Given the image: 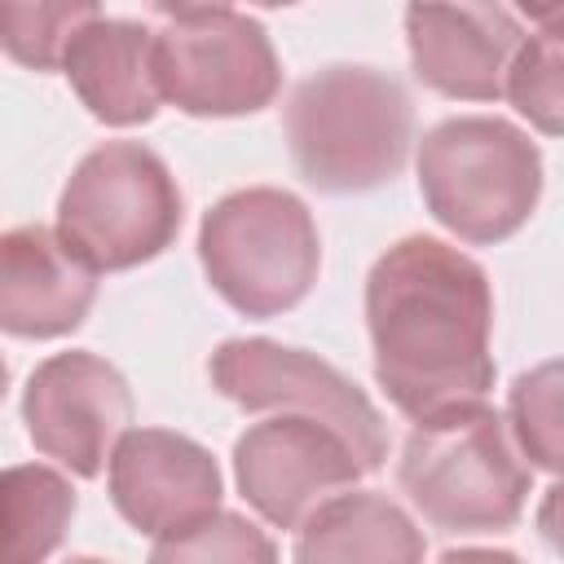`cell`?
<instances>
[{
    "instance_id": "cell-4",
    "label": "cell",
    "mask_w": 564,
    "mask_h": 564,
    "mask_svg": "<svg viewBox=\"0 0 564 564\" xmlns=\"http://www.w3.org/2000/svg\"><path fill=\"white\" fill-rule=\"evenodd\" d=\"M419 194L463 242H507L542 198V150L511 119L458 115L419 141Z\"/></svg>"
},
{
    "instance_id": "cell-5",
    "label": "cell",
    "mask_w": 564,
    "mask_h": 564,
    "mask_svg": "<svg viewBox=\"0 0 564 564\" xmlns=\"http://www.w3.org/2000/svg\"><path fill=\"white\" fill-rule=\"evenodd\" d=\"M198 260L212 291L242 317L295 308L322 269V238L304 198L278 185L225 194L198 225Z\"/></svg>"
},
{
    "instance_id": "cell-13",
    "label": "cell",
    "mask_w": 564,
    "mask_h": 564,
    "mask_svg": "<svg viewBox=\"0 0 564 564\" xmlns=\"http://www.w3.org/2000/svg\"><path fill=\"white\" fill-rule=\"evenodd\" d=\"M97 300V269L48 225H18L0 238V326L18 339H62L84 326Z\"/></svg>"
},
{
    "instance_id": "cell-19",
    "label": "cell",
    "mask_w": 564,
    "mask_h": 564,
    "mask_svg": "<svg viewBox=\"0 0 564 564\" xmlns=\"http://www.w3.org/2000/svg\"><path fill=\"white\" fill-rule=\"evenodd\" d=\"M507 101L546 137H564V18L533 31L507 75Z\"/></svg>"
},
{
    "instance_id": "cell-24",
    "label": "cell",
    "mask_w": 564,
    "mask_h": 564,
    "mask_svg": "<svg viewBox=\"0 0 564 564\" xmlns=\"http://www.w3.org/2000/svg\"><path fill=\"white\" fill-rule=\"evenodd\" d=\"M247 4H260V9H286V4H300V0H247Z\"/></svg>"
},
{
    "instance_id": "cell-12",
    "label": "cell",
    "mask_w": 564,
    "mask_h": 564,
    "mask_svg": "<svg viewBox=\"0 0 564 564\" xmlns=\"http://www.w3.org/2000/svg\"><path fill=\"white\" fill-rule=\"evenodd\" d=\"M220 467L212 449L167 427H128L110 454V502L145 538L163 542L220 511Z\"/></svg>"
},
{
    "instance_id": "cell-22",
    "label": "cell",
    "mask_w": 564,
    "mask_h": 564,
    "mask_svg": "<svg viewBox=\"0 0 564 564\" xmlns=\"http://www.w3.org/2000/svg\"><path fill=\"white\" fill-rule=\"evenodd\" d=\"M511 4H516V9L524 13V18L542 22V26H546V22H560V18H564V0H511Z\"/></svg>"
},
{
    "instance_id": "cell-10",
    "label": "cell",
    "mask_w": 564,
    "mask_h": 564,
    "mask_svg": "<svg viewBox=\"0 0 564 564\" xmlns=\"http://www.w3.org/2000/svg\"><path fill=\"white\" fill-rule=\"evenodd\" d=\"M366 471L361 454L322 419L286 414L251 423L234 441V480L273 529H300L326 498L352 489Z\"/></svg>"
},
{
    "instance_id": "cell-3",
    "label": "cell",
    "mask_w": 564,
    "mask_h": 564,
    "mask_svg": "<svg viewBox=\"0 0 564 564\" xmlns=\"http://www.w3.org/2000/svg\"><path fill=\"white\" fill-rule=\"evenodd\" d=\"M397 485L445 533H502L520 520L533 471L485 401L419 419L401 445Z\"/></svg>"
},
{
    "instance_id": "cell-7",
    "label": "cell",
    "mask_w": 564,
    "mask_h": 564,
    "mask_svg": "<svg viewBox=\"0 0 564 564\" xmlns=\"http://www.w3.org/2000/svg\"><path fill=\"white\" fill-rule=\"evenodd\" d=\"M154 75L163 101L194 119L256 115L282 88L269 31L225 4L172 18L154 40Z\"/></svg>"
},
{
    "instance_id": "cell-16",
    "label": "cell",
    "mask_w": 564,
    "mask_h": 564,
    "mask_svg": "<svg viewBox=\"0 0 564 564\" xmlns=\"http://www.w3.org/2000/svg\"><path fill=\"white\" fill-rule=\"evenodd\" d=\"M75 516V489L62 471L26 463L4 471V529H9V564H40L66 538Z\"/></svg>"
},
{
    "instance_id": "cell-18",
    "label": "cell",
    "mask_w": 564,
    "mask_h": 564,
    "mask_svg": "<svg viewBox=\"0 0 564 564\" xmlns=\"http://www.w3.org/2000/svg\"><path fill=\"white\" fill-rule=\"evenodd\" d=\"M507 423L533 467L564 476V357L516 375L507 397Z\"/></svg>"
},
{
    "instance_id": "cell-8",
    "label": "cell",
    "mask_w": 564,
    "mask_h": 564,
    "mask_svg": "<svg viewBox=\"0 0 564 564\" xmlns=\"http://www.w3.org/2000/svg\"><path fill=\"white\" fill-rule=\"evenodd\" d=\"M212 388L234 401L238 410H286L330 423L348 436V445L361 454L366 471H379L388 458V427L375 401L330 361L286 348L278 339L251 335V339H225L207 361Z\"/></svg>"
},
{
    "instance_id": "cell-20",
    "label": "cell",
    "mask_w": 564,
    "mask_h": 564,
    "mask_svg": "<svg viewBox=\"0 0 564 564\" xmlns=\"http://www.w3.org/2000/svg\"><path fill=\"white\" fill-rule=\"evenodd\" d=\"M159 564L167 560H278V546L238 511H212L194 529L150 546Z\"/></svg>"
},
{
    "instance_id": "cell-15",
    "label": "cell",
    "mask_w": 564,
    "mask_h": 564,
    "mask_svg": "<svg viewBox=\"0 0 564 564\" xmlns=\"http://www.w3.org/2000/svg\"><path fill=\"white\" fill-rule=\"evenodd\" d=\"M295 560H388V564H414L427 555L423 533L414 520L375 489H344L326 498L300 529Z\"/></svg>"
},
{
    "instance_id": "cell-21",
    "label": "cell",
    "mask_w": 564,
    "mask_h": 564,
    "mask_svg": "<svg viewBox=\"0 0 564 564\" xmlns=\"http://www.w3.org/2000/svg\"><path fill=\"white\" fill-rule=\"evenodd\" d=\"M538 533L546 538V546L555 555H564V476L542 494L538 502Z\"/></svg>"
},
{
    "instance_id": "cell-17",
    "label": "cell",
    "mask_w": 564,
    "mask_h": 564,
    "mask_svg": "<svg viewBox=\"0 0 564 564\" xmlns=\"http://www.w3.org/2000/svg\"><path fill=\"white\" fill-rule=\"evenodd\" d=\"M101 18V0H0V44L26 70H62L70 40Z\"/></svg>"
},
{
    "instance_id": "cell-2",
    "label": "cell",
    "mask_w": 564,
    "mask_h": 564,
    "mask_svg": "<svg viewBox=\"0 0 564 564\" xmlns=\"http://www.w3.org/2000/svg\"><path fill=\"white\" fill-rule=\"evenodd\" d=\"M414 141L405 84L375 66L335 62L295 84L286 145L295 172L322 194H366L401 176Z\"/></svg>"
},
{
    "instance_id": "cell-9",
    "label": "cell",
    "mask_w": 564,
    "mask_h": 564,
    "mask_svg": "<svg viewBox=\"0 0 564 564\" xmlns=\"http://www.w3.org/2000/svg\"><path fill=\"white\" fill-rule=\"evenodd\" d=\"M132 388L106 357L88 348L40 361L22 392V423L31 445L79 480L101 476L132 423Z\"/></svg>"
},
{
    "instance_id": "cell-14",
    "label": "cell",
    "mask_w": 564,
    "mask_h": 564,
    "mask_svg": "<svg viewBox=\"0 0 564 564\" xmlns=\"http://www.w3.org/2000/svg\"><path fill=\"white\" fill-rule=\"evenodd\" d=\"M154 40L159 31L132 18H97L70 40L62 75L93 119L137 128L159 115L163 88L154 75Z\"/></svg>"
},
{
    "instance_id": "cell-23",
    "label": "cell",
    "mask_w": 564,
    "mask_h": 564,
    "mask_svg": "<svg viewBox=\"0 0 564 564\" xmlns=\"http://www.w3.org/2000/svg\"><path fill=\"white\" fill-rule=\"evenodd\" d=\"M159 13H167V18H185V13H198V9H216V4H225V0H150Z\"/></svg>"
},
{
    "instance_id": "cell-6",
    "label": "cell",
    "mask_w": 564,
    "mask_h": 564,
    "mask_svg": "<svg viewBox=\"0 0 564 564\" xmlns=\"http://www.w3.org/2000/svg\"><path fill=\"white\" fill-rule=\"evenodd\" d=\"M181 216L176 176L141 141L88 150L57 198V234L97 273H123L163 256L181 234Z\"/></svg>"
},
{
    "instance_id": "cell-11",
    "label": "cell",
    "mask_w": 564,
    "mask_h": 564,
    "mask_svg": "<svg viewBox=\"0 0 564 564\" xmlns=\"http://www.w3.org/2000/svg\"><path fill=\"white\" fill-rule=\"evenodd\" d=\"M405 44L419 84L454 101H498L524 44L502 0H410Z\"/></svg>"
},
{
    "instance_id": "cell-1",
    "label": "cell",
    "mask_w": 564,
    "mask_h": 564,
    "mask_svg": "<svg viewBox=\"0 0 564 564\" xmlns=\"http://www.w3.org/2000/svg\"><path fill=\"white\" fill-rule=\"evenodd\" d=\"M366 330L388 401L419 419L485 401L494 388V291L458 247L410 234L366 278Z\"/></svg>"
}]
</instances>
